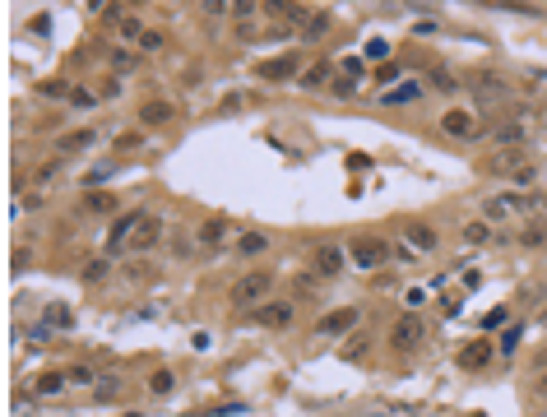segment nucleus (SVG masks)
Instances as JSON below:
<instances>
[{"label": "nucleus", "mask_w": 547, "mask_h": 417, "mask_svg": "<svg viewBox=\"0 0 547 417\" xmlns=\"http://www.w3.org/2000/svg\"><path fill=\"white\" fill-rule=\"evenodd\" d=\"M367 56H371V61H380V66H385V61H390V46L380 42V37H371V42H367Z\"/></svg>", "instance_id": "obj_37"}, {"label": "nucleus", "mask_w": 547, "mask_h": 417, "mask_svg": "<svg viewBox=\"0 0 547 417\" xmlns=\"http://www.w3.org/2000/svg\"><path fill=\"white\" fill-rule=\"evenodd\" d=\"M390 260H399V264H417V260H422V251H417L413 242H394V246H390Z\"/></svg>", "instance_id": "obj_29"}, {"label": "nucleus", "mask_w": 547, "mask_h": 417, "mask_svg": "<svg viewBox=\"0 0 547 417\" xmlns=\"http://www.w3.org/2000/svg\"><path fill=\"white\" fill-rule=\"evenodd\" d=\"M70 325H75V311L65 306V301H46L42 306V320H37V330H70Z\"/></svg>", "instance_id": "obj_13"}, {"label": "nucleus", "mask_w": 547, "mask_h": 417, "mask_svg": "<svg viewBox=\"0 0 547 417\" xmlns=\"http://www.w3.org/2000/svg\"><path fill=\"white\" fill-rule=\"evenodd\" d=\"M422 339H427V325L417 316H399V320H394V334H390V348L394 352H413Z\"/></svg>", "instance_id": "obj_4"}, {"label": "nucleus", "mask_w": 547, "mask_h": 417, "mask_svg": "<svg viewBox=\"0 0 547 417\" xmlns=\"http://www.w3.org/2000/svg\"><path fill=\"white\" fill-rule=\"evenodd\" d=\"M538 199V213H547V195H534Z\"/></svg>", "instance_id": "obj_48"}, {"label": "nucleus", "mask_w": 547, "mask_h": 417, "mask_svg": "<svg viewBox=\"0 0 547 417\" xmlns=\"http://www.w3.org/2000/svg\"><path fill=\"white\" fill-rule=\"evenodd\" d=\"M487 167L491 176H515L520 167H529V149H496V154H487Z\"/></svg>", "instance_id": "obj_6"}, {"label": "nucleus", "mask_w": 547, "mask_h": 417, "mask_svg": "<svg viewBox=\"0 0 547 417\" xmlns=\"http://www.w3.org/2000/svg\"><path fill=\"white\" fill-rule=\"evenodd\" d=\"M510 181H515V190H524V186H534V181H538V167H534V163H529V167H520V172H515Z\"/></svg>", "instance_id": "obj_35"}, {"label": "nucleus", "mask_w": 547, "mask_h": 417, "mask_svg": "<svg viewBox=\"0 0 547 417\" xmlns=\"http://www.w3.org/2000/svg\"><path fill=\"white\" fill-rule=\"evenodd\" d=\"M65 385H70V375H65V371H46V375H37L33 390H37V394H61Z\"/></svg>", "instance_id": "obj_25"}, {"label": "nucleus", "mask_w": 547, "mask_h": 417, "mask_svg": "<svg viewBox=\"0 0 547 417\" xmlns=\"http://www.w3.org/2000/svg\"><path fill=\"white\" fill-rule=\"evenodd\" d=\"M265 251H269L265 232H241V237H237V255H241V260H256V255H265Z\"/></svg>", "instance_id": "obj_19"}, {"label": "nucleus", "mask_w": 547, "mask_h": 417, "mask_svg": "<svg viewBox=\"0 0 547 417\" xmlns=\"http://www.w3.org/2000/svg\"><path fill=\"white\" fill-rule=\"evenodd\" d=\"M459 237H464L469 246H487V242H496V228H491V223H482V218H469L464 228H459Z\"/></svg>", "instance_id": "obj_18"}, {"label": "nucleus", "mask_w": 547, "mask_h": 417, "mask_svg": "<svg viewBox=\"0 0 547 417\" xmlns=\"http://www.w3.org/2000/svg\"><path fill=\"white\" fill-rule=\"evenodd\" d=\"M441 130H446V135H459V139H469V135H478V121H473V111L450 107L446 116H441Z\"/></svg>", "instance_id": "obj_12"}, {"label": "nucleus", "mask_w": 547, "mask_h": 417, "mask_svg": "<svg viewBox=\"0 0 547 417\" xmlns=\"http://www.w3.org/2000/svg\"><path fill=\"white\" fill-rule=\"evenodd\" d=\"M139 223H144V208H130V213H121V218L112 223V232H107V255H121V251H130V237L139 232Z\"/></svg>", "instance_id": "obj_3"}, {"label": "nucleus", "mask_w": 547, "mask_h": 417, "mask_svg": "<svg viewBox=\"0 0 547 417\" xmlns=\"http://www.w3.org/2000/svg\"><path fill=\"white\" fill-rule=\"evenodd\" d=\"M158 242H163V218H158V213H144L139 232L130 237V251H134V255H144V251H153Z\"/></svg>", "instance_id": "obj_10"}, {"label": "nucleus", "mask_w": 547, "mask_h": 417, "mask_svg": "<svg viewBox=\"0 0 547 417\" xmlns=\"http://www.w3.org/2000/svg\"><path fill=\"white\" fill-rule=\"evenodd\" d=\"M325 28H329V14H325V10H311V19L302 23V37H306V42H315Z\"/></svg>", "instance_id": "obj_27"}, {"label": "nucleus", "mask_w": 547, "mask_h": 417, "mask_svg": "<svg viewBox=\"0 0 547 417\" xmlns=\"http://www.w3.org/2000/svg\"><path fill=\"white\" fill-rule=\"evenodd\" d=\"M260 325H265V330H288L292 325V301H265V306H260Z\"/></svg>", "instance_id": "obj_15"}, {"label": "nucleus", "mask_w": 547, "mask_h": 417, "mask_svg": "<svg viewBox=\"0 0 547 417\" xmlns=\"http://www.w3.org/2000/svg\"><path fill=\"white\" fill-rule=\"evenodd\" d=\"M491 362V343H469V348L459 352V366L464 371H478V366H487Z\"/></svg>", "instance_id": "obj_21"}, {"label": "nucleus", "mask_w": 547, "mask_h": 417, "mask_svg": "<svg viewBox=\"0 0 547 417\" xmlns=\"http://www.w3.org/2000/svg\"><path fill=\"white\" fill-rule=\"evenodd\" d=\"M348 255H353V264H358V269H380V264L390 260V246L380 242V237H358Z\"/></svg>", "instance_id": "obj_5"}, {"label": "nucleus", "mask_w": 547, "mask_h": 417, "mask_svg": "<svg viewBox=\"0 0 547 417\" xmlns=\"http://www.w3.org/2000/svg\"><path fill=\"white\" fill-rule=\"evenodd\" d=\"M403 301H408V306H422V301H427V287H408V292H403Z\"/></svg>", "instance_id": "obj_43"}, {"label": "nucleus", "mask_w": 547, "mask_h": 417, "mask_svg": "<svg viewBox=\"0 0 547 417\" xmlns=\"http://www.w3.org/2000/svg\"><path fill=\"white\" fill-rule=\"evenodd\" d=\"M538 325H547V306H543V316H538Z\"/></svg>", "instance_id": "obj_49"}, {"label": "nucleus", "mask_w": 547, "mask_h": 417, "mask_svg": "<svg viewBox=\"0 0 547 417\" xmlns=\"http://www.w3.org/2000/svg\"><path fill=\"white\" fill-rule=\"evenodd\" d=\"M505 320H510V311H505V306H496L487 320H482V330H496V325H505Z\"/></svg>", "instance_id": "obj_41"}, {"label": "nucleus", "mask_w": 547, "mask_h": 417, "mask_svg": "<svg viewBox=\"0 0 547 417\" xmlns=\"http://www.w3.org/2000/svg\"><path fill=\"white\" fill-rule=\"evenodd\" d=\"M112 66H116V70H134V56H130V51H116Z\"/></svg>", "instance_id": "obj_45"}, {"label": "nucleus", "mask_w": 547, "mask_h": 417, "mask_svg": "<svg viewBox=\"0 0 547 417\" xmlns=\"http://www.w3.org/2000/svg\"><path fill=\"white\" fill-rule=\"evenodd\" d=\"M227 237H232V223L227 218H204L200 232H195V246H200V251H223Z\"/></svg>", "instance_id": "obj_7"}, {"label": "nucleus", "mask_w": 547, "mask_h": 417, "mask_svg": "<svg viewBox=\"0 0 547 417\" xmlns=\"http://www.w3.org/2000/svg\"><path fill=\"white\" fill-rule=\"evenodd\" d=\"M408 242H413L417 251H436V228H427V223H408Z\"/></svg>", "instance_id": "obj_24"}, {"label": "nucleus", "mask_w": 547, "mask_h": 417, "mask_svg": "<svg viewBox=\"0 0 547 417\" xmlns=\"http://www.w3.org/2000/svg\"><path fill=\"white\" fill-rule=\"evenodd\" d=\"M538 213V199L529 195V190H491L487 199H482V218L487 223H515V218H534Z\"/></svg>", "instance_id": "obj_1"}, {"label": "nucleus", "mask_w": 547, "mask_h": 417, "mask_svg": "<svg viewBox=\"0 0 547 417\" xmlns=\"http://www.w3.org/2000/svg\"><path fill=\"white\" fill-rule=\"evenodd\" d=\"M84 208H89V213H112L116 199L112 195H89V199H84Z\"/></svg>", "instance_id": "obj_32"}, {"label": "nucleus", "mask_w": 547, "mask_h": 417, "mask_svg": "<svg viewBox=\"0 0 547 417\" xmlns=\"http://www.w3.org/2000/svg\"><path fill=\"white\" fill-rule=\"evenodd\" d=\"M93 390H98V399H112V394H121V380H116V375H102Z\"/></svg>", "instance_id": "obj_34"}, {"label": "nucleus", "mask_w": 547, "mask_h": 417, "mask_svg": "<svg viewBox=\"0 0 547 417\" xmlns=\"http://www.w3.org/2000/svg\"><path fill=\"white\" fill-rule=\"evenodd\" d=\"M274 287V278L265 274V269H256V274H241L232 283V292H227V301H232L237 311H246V306H265V292Z\"/></svg>", "instance_id": "obj_2"}, {"label": "nucleus", "mask_w": 547, "mask_h": 417, "mask_svg": "<svg viewBox=\"0 0 547 417\" xmlns=\"http://www.w3.org/2000/svg\"><path fill=\"white\" fill-rule=\"evenodd\" d=\"M339 269H344V251H339V246H315L311 251V274L320 278V283L339 278Z\"/></svg>", "instance_id": "obj_8"}, {"label": "nucleus", "mask_w": 547, "mask_h": 417, "mask_svg": "<svg viewBox=\"0 0 547 417\" xmlns=\"http://www.w3.org/2000/svg\"><path fill=\"white\" fill-rule=\"evenodd\" d=\"M520 330H524V325H510V330L501 334V352H515V343H520Z\"/></svg>", "instance_id": "obj_40"}, {"label": "nucleus", "mask_w": 547, "mask_h": 417, "mask_svg": "<svg viewBox=\"0 0 547 417\" xmlns=\"http://www.w3.org/2000/svg\"><path fill=\"white\" fill-rule=\"evenodd\" d=\"M93 144H98V135H93V130H70V135H61V139H56V149H61V154H84V149H93Z\"/></svg>", "instance_id": "obj_20"}, {"label": "nucleus", "mask_w": 547, "mask_h": 417, "mask_svg": "<svg viewBox=\"0 0 547 417\" xmlns=\"http://www.w3.org/2000/svg\"><path fill=\"white\" fill-rule=\"evenodd\" d=\"M524 242H529V246L547 242V218H534V223H529V228H524Z\"/></svg>", "instance_id": "obj_33"}, {"label": "nucleus", "mask_w": 547, "mask_h": 417, "mask_svg": "<svg viewBox=\"0 0 547 417\" xmlns=\"http://www.w3.org/2000/svg\"><path fill=\"white\" fill-rule=\"evenodd\" d=\"M413 33H417V37H432V33H436V23L422 19V23H413Z\"/></svg>", "instance_id": "obj_47"}, {"label": "nucleus", "mask_w": 547, "mask_h": 417, "mask_svg": "<svg viewBox=\"0 0 547 417\" xmlns=\"http://www.w3.org/2000/svg\"><path fill=\"white\" fill-rule=\"evenodd\" d=\"M353 325H358V311L339 306V311H329V316H320L315 334H325V339H344V334H353Z\"/></svg>", "instance_id": "obj_9"}, {"label": "nucleus", "mask_w": 547, "mask_h": 417, "mask_svg": "<svg viewBox=\"0 0 547 417\" xmlns=\"http://www.w3.org/2000/svg\"><path fill=\"white\" fill-rule=\"evenodd\" d=\"M65 375H70V385H98V380H102V375L93 371V366H70Z\"/></svg>", "instance_id": "obj_31"}, {"label": "nucleus", "mask_w": 547, "mask_h": 417, "mask_svg": "<svg viewBox=\"0 0 547 417\" xmlns=\"http://www.w3.org/2000/svg\"><path fill=\"white\" fill-rule=\"evenodd\" d=\"M172 116H177L172 102H144V107H139V121H144V125H168Z\"/></svg>", "instance_id": "obj_23"}, {"label": "nucleus", "mask_w": 547, "mask_h": 417, "mask_svg": "<svg viewBox=\"0 0 547 417\" xmlns=\"http://www.w3.org/2000/svg\"><path fill=\"white\" fill-rule=\"evenodd\" d=\"M367 348H371V334L367 330H353L344 339V348H339V357H344V362H362V357H367Z\"/></svg>", "instance_id": "obj_17"}, {"label": "nucleus", "mask_w": 547, "mask_h": 417, "mask_svg": "<svg viewBox=\"0 0 547 417\" xmlns=\"http://www.w3.org/2000/svg\"><path fill=\"white\" fill-rule=\"evenodd\" d=\"M399 75H403V66H399V61H385V66H376V84L385 88V93H390V88L399 84Z\"/></svg>", "instance_id": "obj_26"}, {"label": "nucleus", "mask_w": 547, "mask_h": 417, "mask_svg": "<svg viewBox=\"0 0 547 417\" xmlns=\"http://www.w3.org/2000/svg\"><path fill=\"white\" fill-rule=\"evenodd\" d=\"M367 79V66H362L358 56H344L339 61V79H334V93H358V84Z\"/></svg>", "instance_id": "obj_11"}, {"label": "nucleus", "mask_w": 547, "mask_h": 417, "mask_svg": "<svg viewBox=\"0 0 547 417\" xmlns=\"http://www.w3.org/2000/svg\"><path fill=\"white\" fill-rule=\"evenodd\" d=\"M139 144H144L139 135H116V149H121V154H130V149H139Z\"/></svg>", "instance_id": "obj_42"}, {"label": "nucleus", "mask_w": 547, "mask_h": 417, "mask_svg": "<svg viewBox=\"0 0 547 417\" xmlns=\"http://www.w3.org/2000/svg\"><path fill=\"white\" fill-rule=\"evenodd\" d=\"M51 176H56V167H37V172H33V181H37V186H46Z\"/></svg>", "instance_id": "obj_46"}, {"label": "nucleus", "mask_w": 547, "mask_h": 417, "mask_svg": "<svg viewBox=\"0 0 547 417\" xmlns=\"http://www.w3.org/2000/svg\"><path fill=\"white\" fill-rule=\"evenodd\" d=\"M329 70H334L329 61H315V66L302 75V88H320V84H329Z\"/></svg>", "instance_id": "obj_28"}, {"label": "nucleus", "mask_w": 547, "mask_h": 417, "mask_svg": "<svg viewBox=\"0 0 547 417\" xmlns=\"http://www.w3.org/2000/svg\"><path fill=\"white\" fill-rule=\"evenodd\" d=\"M432 84L441 88V93H455V88H459V79H455V75H446V70H436V75H432Z\"/></svg>", "instance_id": "obj_38"}, {"label": "nucleus", "mask_w": 547, "mask_h": 417, "mask_svg": "<svg viewBox=\"0 0 547 417\" xmlns=\"http://www.w3.org/2000/svg\"><path fill=\"white\" fill-rule=\"evenodd\" d=\"M473 93H478V98H487V102H501V98H510V84H505V79H496L491 70H482V75L473 79Z\"/></svg>", "instance_id": "obj_14"}, {"label": "nucleus", "mask_w": 547, "mask_h": 417, "mask_svg": "<svg viewBox=\"0 0 547 417\" xmlns=\"http://www.w3.org/2000/svg\"><path fill=\"white\" fill-rule=\"evenodd\" d=\"M163 42H168V37H163V28H149V33L139 37V46H144V51H163Z\"/></svg>", "instance_id": "obj_36"}, {"label": "nucleus", "mask_w": 547, "mask_h": 417, "mask_svg": "<svg viewBox=\"0 0 547 417\" xmlns=\"http://www.w3.org/2000/svg\"><path fill=\"white\" fill-rule=\"evenodd\" d=\"M422 98V84H394L390 93H380V102L385 107H399V102H417Z\"/></svg>", "instance_id": "obj_22"}, {"label": "nucleus", "mask_w": 547, "mask_h": 417, "mask_svg": "<svg viewBox=\"0 0 547 417\" xmlns=\"http://www.w3.org/2000/svg\"><path fill=\"white\" fill-rule=\"evenodd\" d=\"M153 390H158V394H168V390H172V371H158L153 375Z\"/></svg>", "instance_id": "obj_44"}, {"label": "nucleus", "mask_w": 547, "mask_h": 417, "mask_svg": "<svg viewBox=\"0 0 547 417\" xmlns=\"http://www.w3.org/2000/svg\"><path fill=\"white\" fill-rule=\"evenodd\" d=\"M292 70H297V56H279V61H260L256 75L269 79V84H279V79H292Z\"/></svg>", "instance_id": "obj_16"}, {"label": "nucleus", "mask_w": 547, "mask_h": 417, "mask_svg": "<svg viewBox=\"0 0 547 417\" xmlns=\"http://www.w3.org/2000/svg\"><path fill=\"white\" fill-rule=\"evenodd\" d=\"M102 274H107V260H89V264H84V278H89V283H98Z\"/></svg>", "instance_id": "obj_39"}, {"label": "nucleus", "mask_w": 547, "mask_h": 417, "mask_svg": "<svg viewBox=\"0 0 547 417\" xmlns=\"http://www.w3.org/2000/svg\"><path fill=\"white\" fill-rule=\"evenodd\" d=\"M70 107H75V111H93V107H98V98H93V93H89V88H70Z\"/></svg>", "instance_id": "obj_30"}]
</instances>
